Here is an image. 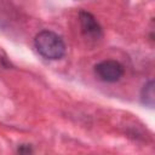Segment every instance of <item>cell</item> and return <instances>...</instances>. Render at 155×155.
Wrapping results in <instances>:
<instances>
[{"label":"cell","instance_id":"6da1fadb","mask_svg":"<svg viewBox=\"0 0 155 155\" xmlns=\"http://www.w3.org/2000/svg\"><path fill=\"white\" fill-rule=\"evenodd\" d=\"M36 51L46 59L57 61L65 54V44L63 39L52 30H41L34 39Z\"/></svg>","mask_w":155,"mask_h":155},{"label":"cell","instance_id":"7a4b0ae2","mask_svg":"<svg viewBox=\"0 0 155 155\" xmlns=\"http://www.w3.org/2000/svg\"><path fill=\"white\" fill-rule=\"evenodd\" d=\"M94 74L104 82H116L124 75V67L115 59H105L94 65Z\"/></svg>","mask_w":155,"mask_h":155},{"label":"cell","instance_id":"3957f363","mask_svg":"<svg viewBox=\"0 0 155 155\" xmlns=\"http://www.w3.org/2000/svg\"><path fill=\"white\" fill-rule=\"evenodd\" d=\"M79 22L85 36L92 39H99L102 36V28L93 15H91L90 12L81 11L79 13Z\"/></svg>","mask_w":155,"mask_h":155},{"label":"cell","instance_id":"277c9868","mask_svg":"<svg viewBox=\"0 0 155 155\" xmlns=\"http://www.w3.org/2000/svg\"><path fill=\"white\" fill-rule=\"evenodd\" d=\"M140 102L144 107H148L150 109L155 105V82L153 79L148 80L142 90H140Z\"/></svg>","mask_w":155,"mask_h":155},{"label":"cell","instance_id":"5b68a950","mask_svg":"<svg viewBox=\"0 0 155 155\" xmlns=\"http://www.w3.org/2000/svg\"><path fill=\"white\" fill-rule=\"evenodd\" d=\"M75 1H80V0H75Z\"/></svg>","mask_w":155,"mask_h":155}]
</instances>
